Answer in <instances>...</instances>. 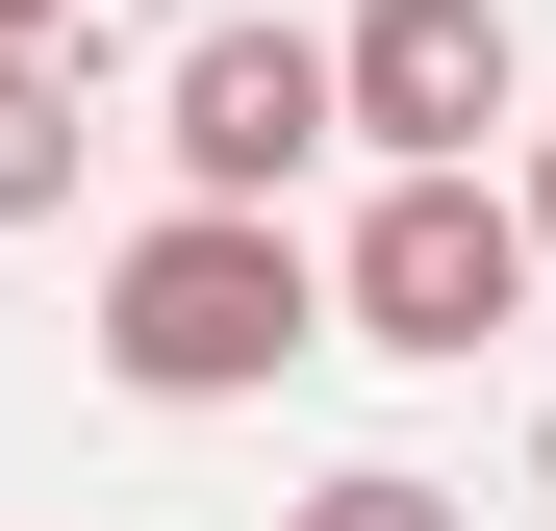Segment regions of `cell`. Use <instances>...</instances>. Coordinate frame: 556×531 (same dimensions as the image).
Instances as JSON below:
<instances>
[{"mask_svg":"<svg viewBox=\"0 0 556 531\" xmlns=\"http://www.w3.org/2000/svg\"><path fill=\"white\" fill-rule=\"evenodd\" d=\"M278 531H481V506H455V481H405V456H329Z\"/></svg>","mask_w":556,"mask_h":531,"instance_id":"cell-6","label":"cell"},{"mask_svg":"<svg viewBox=\"0 0 556 531\" xmlns=\"http://www.w3.org/2000/svg\"><path fill=\"white\" fill-rule=\"evenodd\" d=\"M329 102H354L380 177H481L506 102H531V51H506V0H354L329 26Z\"/></svg>","mask_w":556,"mask_h":531,"instance_id":"cell-4","label":"cell"},{"mask_svg":"<svg viewBox=\"0 0 556 531\" xmlns=\"http://www.w3.org/2000/svg\"><path fill=\"white\" fill-rule=\"evenodd\" d=\"M278 354H329V253L253 228V203H152L102 253V380L127 405H253Z\"/></svg>","mask_w":556,"mask_h":531,"instance_id":"cell-1","label":"cell"},{"mask_svg":"<svg viewBox=\"0 0 556 531\" xmlns=\"http://www.w3.org/2000/svg\"><path fill=\"white\" fill-rule=\"evenodd\" d=\"M531 329V203L506 177H380L354 203V253H329V354H506Z\"/></svg>","mask_w":556,"mask_h":531,"instance_id":"cell-2","label":"cell"},{"mask_svg":"<svg viewBox=\"0 0 556 531\" xmlns=\"http://www.w3.org/2000/svg\"><path fill=\"white\" fill-rule=\"evenodd\" d=\"M76 26H102V0H0V51H76Z\"/></svg>","mask_w":556,"mask_h":531,"instance_id":"cell-7","label":"cell"},{"mask_svg":"<svg viewBox=\"0 0 556 531\" xmlns=\"http://www.w3.org/2000/svg\"><path fill=\"white\" fill-rule=\"evenodd\" d=\"M531 481H556V430H531Z\"/></svg>","mask_w":556,"mask_h":531,"instance_id":"cell-9","label":"cell"},{"mask_svg":"<svg viewBox=\"0 0 556 531\" xmlns=\"http://www.w3.org/2000/svg\"><path fill=\"white\" fill-rule=\"evenodd\" d=\"M76 203V51H0V228Z\"/></svg>","mask_w":556,"mask_h":531,"instance_id":"cell-5","label":"cell"},{"mask_svg":"<svg viewBox=\"0 0 556 531\" xmlns=\"http://www.w3.org/2000/svg\"><path fill=\"white\" fill-rule=\"evenodd\" d=\"M152 152H177V203H304V152H354V102H329V26H278V0H228V26H177V76H152Z\"/></svg>","mask_w":556,"mask_h":531,"instance_id":"cell-3","label":"cell"},{"mask_svg":"<svg viewBox=\"0 0 556 531\" xmlns=\"http://www.w3.org/2000/svg\"><path fill=\"white\" fill-rule=\"evenodd\" d=\"M506 203H531V279H556V127H531V177H506Z\"/></svg>","mask_w":556,"mask_h":531,"instance_id":"cell-8","label":"cell"}]
</instances>
